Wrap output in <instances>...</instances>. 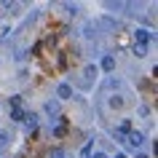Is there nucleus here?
I'll return each instance as SVG.
<instances>
[{"mask_svg":"<svg viewBox=\"0 0 158 158\" xmlns=\"http://www.w3.org/2000/svg\"><path fill=\"white\" fill-rule=\"evenodd\" d=\"M113 158H129V156H126L123 150H121V153H115V156H113Z\"/></svg>","mask_w":158,"mask_h":158,"instance_id":"nucleus-20","label":"nucleus"},{"mask_svg":"<svg viewBox=\"0 0 158 158\" xmlns=\"http://www.w3.org/2000/svg\"><path fill=\"white\" fill-rule=\"evenodd\" d=\"M97 73H99V70H97V64H89L83 70V75H81V89H83V91H89V89H91L94 86V81H97Z\"/></svg>","mask_w":158,"mask_h":158,"instance_id":"nucleus-1","label":"nucleus"},{"mask_svg":"<svg viewBox=\"0 0 158 158\" xmlns=\"http://www.w3.org/2000/svg\"><path fill=\"white\" fill-rule=\"evenodd\" d=\"M22 123L27 126V131L32 134H38V129H40V121H38V115H35V113H24V121H22Z\"/></svg>","mask_w":158,"mask_h":158,"instance_id":"nucleus-2","label":"nucleus"},{"mask_svg":"<svg viewBox=\"0 0 158 158\" xmlns=\"http://www.w3.org/2000/svg\"><path fill=\"white\" fill-rule=\"evenodd\" d=\"M97 70H102V73H113L115 70V56L113 54H105V56L99 59V67Z\"/></svg>","mask_w":158,"mask_h":158,"instance_id":"nucleus-4","label":"nucleus"},{"mask_svg":"<svg viewBox=\"0 0 158 158\" xmlns=\"http://www.w3.org/2000/svg\"><path fill=\"white\" fill-rule=\"evenodd\" d=\"M91 153H94V139H89V142L83 145V150H81V158H89Z\"/></svg>","mask_w":158,"mask_h":158,"instance_id":"nucleus-10","label":"nucleus"},{"mask_svg":"<svg viewBox=\"0 0 158 158\" xmlns=\"http://www.w3.org/2000/svg\"><path fill=\"white\" fill-rule=\"evenodd\" d=\"M148 113H150L148 105H139V107H137V115H139V118H148Z\"/></svg>","mask_w":158,"mask_h":158,"instance_id":"nucleus-12","label":"nucleus"},{"mask_svg":"<svg viewBox=\"0 0 158 158\" xmlns=\"http://www.w3.org/2000/svg\"><path fill=\"white\" fill-rule=\"evenodd\" d=\"M89 158H107V153H102V150H94Z\"/></svg>","mask_w":158,"mask_h":158,"instance_id":"nucleus-17","label":"nucleus"},{"mask_svg":"<svg viewBox=\"0 0 158 158\" xmlns=\"http://www.w3.org/2000/svg\"><path fill=\"white\" fill-rule=\"evenodd\" d=\"M107 105H110V107H113V110H123L126 99H123V97H121V94H113V97H110V99H107Z\"/></svg>","mask_w":158,"mask_h":158,"instance_id":"nucleus-9","label":"nucleus"},{"mask_svg":"<svg viewBox=\"0 0 158 158\" xmlns=\"http://www.w3.org/2000/svg\"><path fill=\"white\" fill-rule=\"evenodd\" d=\"M64 8H67V14H78V6H75V3H67Z\"/></svg>","mask_w":158,"mask_h":158,"instance_id":"nucleus-16","label":"nucleus"},{"mask_svg":"<svg viewBox=\"0 0 158 158\" xmlns=\"http://www.w3.org/2000/svg\"><path fill=\"white\" fill-rule=\"evenodd\" d=\"M43 110H46V113H48V115L54 118V121H56V118L62 115V110H59V99H48V102H46V107H43Z\"/></svg>","mask_w":158,"mask_h":158,"instance_id":"nucleus-6","label":"nucleus"},{"mask_svg":"<svg viewBox=\"0 0 158 158\" xmlns=\"http://www.w3.org/2000/svg\"><path fill=\"white\" fill-rule=\"evenodd\" d=\"M126 142H129L131 148L142 150V145L148 142V137H145V134H142V131H129V134H126Z\"/></svg>","mask_w":158,"mask_h":158,"instance_id":"nucleus-3","label":"nucleus"},{"mask_svg":"<svg viewBox=\"0 0 158 158\" xmlns=\"http://www.w3.org/2000/svg\"><path fill=\"white\" fill-rule=\"evenodd\" d=\"M51 158H64V153H62V150H56V153H54Z\"/></svg>","mask_w":158,"mask_h":158,"instance_id":"nucleus-19","label":"nucleus"},{"mask_svg":"<svg viewBox=\"0 0 158 158\" xmlns=\"http://www.w3.org/2000/svg\"><path fill=\"white\" fill-rule=\"evenodd\" d=\"M70 97H73V86L70 83H59L56 86V99L62 102V99H70Z\"/></svg>","mask_w":158,"mask_h":158,"instance_id":"nucleus-7","label":"nucleus"},{"mask_svg":"<svg viewBox=\"0 0 158 158\" xmlns=\"http://www.w3.org/2000/svg\"><path fill=\"white\" fill-rule=\"evenodd\" d=\"M134 54H137V56H145V54H148V48H145V46H137V43H134Z\"/></svg>","mask_w":158,"mask_h":158,"instance_id":"nucleus-14","label":"nucleus"},{"mask_svg":"<svg viewBox=\"0 0 158 158\" xmlns=\"http://www.w3.org/2000/svg\"><path fill=\"white\" fill-rule=\"evenodd\" d=\"M67 131V126L64 123H59V126H54V137H62V134Z\"/></svg>","mask_w":158,"mask_h":158,"instance_id":"nucleus-13","label":"nucleus"},{"mask_svg":"<svg viewBox=\"0 0 158 158\" xmlns=\"http://www.w3.org/2000/svg\"><path fill=\"white\" fill-rule=\"evenodd\" d=\"M24 113L27 110H22V105H11V121L22 123V121H24Z\"/></svg>","mask_w":158,"mask_h":158,"instance_id":"nucleus-8","label":"nucleus"},{"mask_svg":"<svg viewBox=\"0 0 158 158\" xmlns=\"http://www.w3.org/2000/svg\"><path fill=\"white\" fill-rule=\"evenodd\" d=\"M134 43H137V46H145V48H148V43H150V30H145V27L134 30Z\"/></svg>","mask_w":158,"mask_h":158,"instance_id":"nucleus-5","label":"nucleus"},{"mask_svg":"<svg viewBox=\"0 0 158 158\" xmlns=\"http://www.w3.org/2000/svg\"><path fill=\"white\" fill-rule=\"evenodd\" d=\"M118 131H121V134H129V131H131V123H129V121H121Z\"/></svg>","mask_w":158,"mask_h":158,"instance_id":"nucleus-11","label":"nucleus"},{"mask_svg":"<svg viewBox=\"0 0 158 158\" xmlns=\"http://www.w3.org/2000/svg\"><path fill=\"white\" fill-rule=\"evenodd\" d=\"M8 145V131H0V148H6Z\"/></svg>","mask_w":158,"mask_h":158,"instance_id":"nucleus-15","label":"nucleus"},{"mask_svg":"<svg viewBox=\"0 0 158 158\" xmlns=\"http://www.w3.org/2000/svg\"><path fill=\"white\" fill-rule=\"evenodd\" d=\"M134 158H150V156H148V153H142V150H137V156H134Z\"/></svg>","mask_w":158,"mask_h":158,"instance_id":"nucleus-18","label":"nucleus"}]
</instances>
